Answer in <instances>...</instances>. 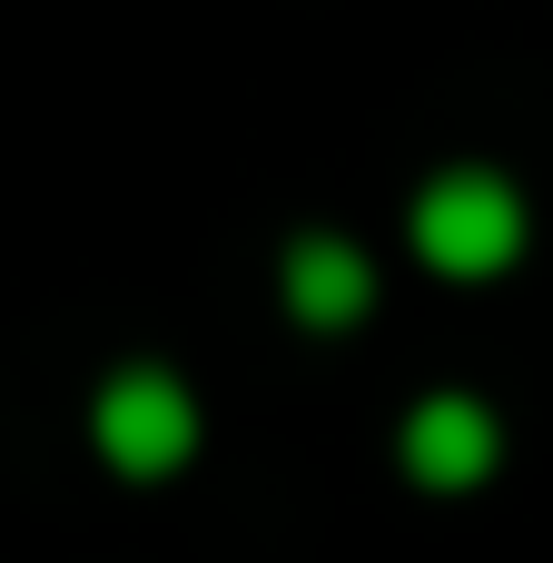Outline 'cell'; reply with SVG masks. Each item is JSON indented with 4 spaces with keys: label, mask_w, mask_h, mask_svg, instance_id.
Instances as JSON below:
<instances>
[{
    "label": "cell",
    "mask_w": 553,
    "mask_h": 563,
    "mask_svg": "<svg viewBox=\"0 0 553 563\" xmlns=\"http://www.w3.org/2000/svg\"><path fill=\"white\" fill-rule=\"evenodd\" d=\"M406 238L435 277L455 287H485V277H515L524 267V238H534V208L505 168H435L406 208Z\"/></svg>",
    "instance_id": "cell-1"
},
{
    "label": "cell",
    "mask_w": 553,
    "mask_h": 563,
    "mask_svg": "<svg viewBox=\"0 0 553 563\" xmlns=\"http://www.w3.org/2000/svg\"><path fill=\"white\" fill-rule=\"evenodd\" d=\"M198 435H208V416H198L188 376L158 366V356L109 366L99 396H89V445H99V465H109L119 485H168V475H188Z\"/></svg>",
    "instance_id": "cell-2"
},
{
    "label": "cell",
    "mask_w": 553,
    "mask_h": 563,
    "mask_svg": "<svg viewBox=\"0 0 553 563\" xmlns=\"http://www.w3.org/2000/svg\"><path fill=\"white\" fill-rule=\"evenodd\" d=\"M396 465L425 485V495H485L495 465H505V416L475 396V386H435L406 406L396 426Z\"/></svg>",
    "instance_id": "cell-3"
},
{
    "label": "cell",
    "mask_w": 553,
    "mask_h": 563,
    "mask_svg": "<svg viewBox=\"0 0 553 563\" xmlns=\"http://www.w3.org/2000/svg\"><path fill=\"white\" fill-rule=\"evenodd\" d=\"M277 297H287V327L346 336V327L376 317V257H366L356 238H336V228H307V238H287V257H277Z\"/></svg>",
    "instance_id": "cell-4"
}]
</instances>
